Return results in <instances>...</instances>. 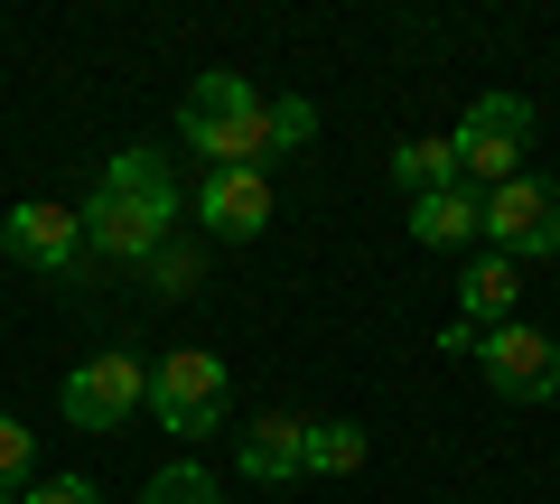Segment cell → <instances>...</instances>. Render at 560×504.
<instances>
[{"mask_svg": "<svg viewBox=\"0 0 560 504\" xmlns=\"http://www.w3.org/2000/svg\"><path fill=\"white\" fill-rule=\"evenodd\" d=\"M178 141L197 150L206 168H261V160H271V103H261L243 75H224V66H215V75L187 84Z\"/></svg>", "mask_w": 560, "mask_h": 504, "instance_id": "1", "label": "cell"}, {"mask_svg": "<svg viewBox=\"0 0 560 504\" xmlns=\"http://www.w3.org/2000/svg\"><path fill=\"white\" fill-rule=\"evenodd\" d=\"M224 402H234V374H224L215 345H178V355L150 364V421H160L168 439H215Z\"/></svg>", "mask_w": 560, "mask_h": 504, "instance_id": "2", "label": "cell"}, {"mask_svg": "<svg viewBox=\"0 0 560 504\" xmlns=\"http://www.w3.org/2000/svg\"><path fill=\"white\" fill-rule=\"evenodd\" d=\"M533 131H541V121H533V103H523V94H477V103H467V121L448 131V150H458V178L477 187V197H486V187H504V178H523V160H533Z\"/></svg>", "mask_w": 560, "mask_h": 504, "instance_id": "3", "label": "cell"}, {"mask_svg": "<svg viewBox=\"0 0 560 504\" xmlns=\"http://www.w3.org/2000/svg\"><path fill=\"white\" fill-rule=\"evenodd\" d=\"M486 243H495L504 262H551L560 253V178H504L486 187Z\"/></svg>", "mask_w": 560, "mask_h": 504, "instance_id": "4", "label": "cell"}, {"mask_svg": "<svg viewBox=\"0 0 560 504\" xmlns=\"http://www.w3.org/2000/svg\"><path fill=\"white\" fill-rule=\"evenodd\" d=\"M477 374H486L495 402H560V345L541 327H523V318H504V327L477 337Z\"/></svg>", "mask_w": 560, "mask_h": 504, "instance_id": "5", "label": "cell"}, {"mask_svg": "<svg viewBox=\"0 0 560 504\" xmlns=\"http://www.w3.org/2000/svg\"><path fill=\"white\" fill-rule=\"evenodd\" d=\"M0 253L10 262H28V271H57V281H84V215L75 206H57V197H28V206H10L0 215Z\"/></svg>", "mask_w": 560, "mask_h": 504, "instance_id": "6", "label": "cell"}, {"mask_svg": "<svg viewBox=\"0 0 560 504\" xmlns=\"http://www.w3.org/2000/svg\"><path fill=\"white\" fill-rule=\"evenodd\" d=\"M57 411L75 430H121L131 411H150V364H131V355H84L75 374H66V392H57Z\"/></svg>", "mask_w": 560, "mask_h": 504, "instance_id": "7", "label": "cell"}, {"mask_svg": "<svg viewBox=\"0 0 560 504\" xmlns=\"http://www.w3.org/2000/svg\"><path fill=\"white\" fill-rule=\"evenodd\" d=\"M75 215H84V253H94V262H113V271H150V253L168 243V224L150 215V206L113 197V187H94Z\"/></svg>", "mask_w": 560, "mask_h": 504, "instance_id": "8", "label": "cell"}, {"mask_svg": "<svg viewBox=\"0 0 560 504\" xmlns=\"http://www.w3.org/2000/svg\"><path fill=\"white\" fill-rule=\"evenodd\" d=\"M271 168H206V187L187 197V215L206 224L215 243H253L261 224H271Z\"/></svg>", "mask_w": 560, "mask_h": 504, "instance_id": "9", "label": "cell"}, {"mask_svg": "<svg viewBox=\"0 0 560 504\" xmlns=\"http://www.w3.org/2000/svg\"><path fill=\"white\" fill-rule=\"evenodd\" d=\"M234 467H243L253 485H290V477H308V421H300V411H261V421H243Z\"/></svg>", "mask_w": 560, "mask_h": 504, "instance_id": "10", "label": "cell"}, {"mask_svg": "<svg viewBox=\"0 0 560 504\" xmlns=\"http://www.w3.org/2000/svg\"><path fill=\"white\" fill-rule=\"evenodd\" d=\"M94 187H113V197L150 206V215H160L168 234H178V215H187V187L168 178V160H160V150H113V160H103V178H94Z\"/></svg>", "mask_w": 560, "mask_h": 504, "instance_id": "11", "label": "cell"}, {"mask_svg": "<svg viewBox=\"0 0 560 504\" xmlns=\"http://www.w3.org/2000/svg\"><path fill=\"white\" fill-rule=\"evenodd\" d=\"M514 300H523V271L504 262V253H486V262L458 271V327H477V337L514 318Z\"/></svg>", "mask_w": 560, "mask_h": 504, "instance_id": "12", "label": "cell"}, {"mask_svg": "<svg viewBox=\"0 0 560 504\" xmlns=\"http://www.w3.org/2000/svg\"><path fill=\"white\" fill-rule=\"evenodd\" d=\"M477 224H486V197H477V187H440V197H411V243H430V253L467 243Z\"/></svg>", "mask_w": 560, "mask_h": 504, "instance_id": "13", "label": "cell"}, {"mask_svg": "<svg viewBox=\"0 0 560 504\" xmlns=\"http://www.w3.org/2000/svg\"><path fill=\"white\" fill-rule=\"evenodd\" d=\"M393 187H401V197L467 187V178H458V150H448V141H401V150H393Z\"/></svg>", "mask_w": 560, "mask_h": 504, "instance_id": "14", "label": "cell"}, {"mask_svg": "<svg viewBox=\"0 0 560 504\" xmlns=\"http://www.w3.org/2000/svg\"><path fill=\"white\" fill-rule=\"evenodd\" d=\"M364 458H374V439L355 421H308V477H355Z\"/></svg>", "mask_w": 560, "mask_h": 504, "instance_id": "15", "label": "cell"}, {"mask_svg": "<svg viewBox=\"0 0 560 504\" xmlns=\"http://www.w3.org/2000/svg\"><path fill=\"white\" fill-rule=\"evenodd\" d=\"M140 504H224V495H215V477L197 458H178V467H160V477L140 485Z\"/></svg>", "mask_w": 560, "mask_h": 504, "instance_id": "16", "label": "cell"}, {"mask_svg": "<svg viewBox=\"0 0 560 504\" xmlns=\"http://www.w3.org/2000/svg\"><path fill=\"white\" fill-rule=\"evenodd\" d=\"M28 477H38V439H28L20 411H0V495H10V485H28Z\"/></svg>", "mask_w": 560, "mask_h": 504, "instance_id": "17", "label": "cell"}, {"mask_svg": "<svg viewBox=\"0 0 560 504\" xmlns=\"http://www.w3.org/2000/svg\"><path fill=\"white\" fill-rule=\"evenodd\" d=\"M300 141H318V103H308V94H280L271 103V150H300Z\"/></svg>", "mask_w": 560, "mask_h": 504, "instance_id": "18", "label": "cell"}, {"mask_svg": "<svg viewBox=\"0 0 560 504\" xmlns=\"http://www.w3.org/2000/svg\"><path fill=\"white\" fill-rule=\"evenodd\" d=\"M197 271H206V262H197V243H178V234H168L160 253H150V281H160L168 300H178V290H197Z\"/></svg>", "mask_w": 560, "mask_h": 504, "instance_id": "19", "label": "cell"}, {"mask_svg": "<svg viewBox=\"0 0 560 504\" xmlns=\"http://www.w3.org/2000/svg\"><path fill=\"white\" fill-rule=\"evenodd\" d=\"M20 504H103V495H94V477L57 467V477H28V495H20Z\"/></svg>", "mask_w": 560, "mask_h": 504, "instance_id": "20", "label": "cell"}, {"mask_svg": "<svg viewBox=\"0 0 560 504\" xmlns=\"http://www.w3.org/2000/svg\"><path fill=\"white\" fill-rule=\"evenodd\" d=\"M0 504H10V495H0Z\"/></svg>", "mask_w": 560, "mask_h": 504, "instance_id": "21", "label": "cell"}]
</instances>
